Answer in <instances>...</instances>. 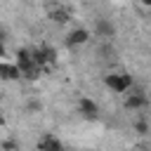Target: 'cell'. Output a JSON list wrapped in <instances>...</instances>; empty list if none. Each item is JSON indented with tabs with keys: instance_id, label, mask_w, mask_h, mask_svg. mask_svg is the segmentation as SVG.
Returning <instances> with one entry per match:
<instances>
[{
	"instance_id": "obj_7",
	"label": "cell",
	"mask_w": 151,
	"mask_h": 151,
	"mask_svg": "<svg viewBox=\"0 0 151 151\" xmlns=\"http://www.w3.org/2000/svg\"><path fill=\"white\" fill-rule=\"evenodd\" d=\"M146 101H149V99H146L144 94H137V92H134V94H125L123 106H125L127 111H137V109H144V106H146Z\"/></svg>"
},
{
	"instance_id": "obj_1",
	"label": "cell",
	"mask_w": 151,
	"mask_h": 151,
	"mask_svg": "<svg viewBox=\"0 0 151 151\" xmlns=\"http://www.w3.org/2000/svg\"><path fill=\"white\" fill-rule=\"evenodd\" d=\"M104 85H106L111 92H116V94H125V92L132 87V78H130L127 73H109V76L104 78Z\"/></svg>"
},
{
	"instance_id": "obj_9",
	"label": "cell",
	"mask_w": 151,
	"mask_h": 151,
	"mask_svg": "<svg viewBox=\"0 0 151 151\" xmlns=\"http://www.w3.org/2000/svg\"><path fill=\"white\" fill-rule=\"evenodd\" d=\"M38 149H42V151H59V149H64V144H61L57 137L45 134L42 139H38Z\"/></svg>"
},
{
	"instance_id": "obj_13",
	"label": "cell",
	"mask_w": 151,
	"mask_h": 151,
	"mask_svg": "<svg viewBox=\"0 0 151 151\" xmlns=\"http://www.w3.org/2000/svg\"><path fill=\"white\" fill-rule=\"evenodd\" d=\"M7 57V50H5V40H0V59Z\"/></svg>"
},
{
	"instance_id": "obj_6",
	"label": "cell",
	"mask_w": 151,
	"mask_h": 151,
	"mask_svg": "<svg viewBox=\"0 0 151 151\" xmlns=\"http://www.w3.org/2000/svg\"><path fill=\"white\" fill-rule=\"evenodd\" d=\"M94 33L99 35V38H113L116 35V26L109 21V19H97V24H94Z\"/></svg>"
},
{
	"instance_id": "obj_3",
	"label": "cell",
	"mask_w": 151,
	"mask_h": 151,
	"mask_svg": "<svg viewBox=\"0 0 151 151\" xmlns=\"http://www.w3.org/2000/svg\"><path fill=\"white\" fill-rule=\"evenodd\" d=\"M78 111H80L85 118H97L99 106H97L94 99H90V97H80V99H78Z\"/></svg>"
},
{
	"instance_id": "obj_12",
	"label": "cell",
	"mask_w": 151,
	"mask_h": 151,
	"mask_svg": "<svg viewBox=\"0 0 151 151\" xmlns=\"http://www.w3.org/2000/svg\"><path fill=\"white\" fill-rule=\"evenodd\" d=\"M2 149H17V142L7 139V142H2Z\"/></svg>"
},
{
	"instance_id": "obj_11",
	"label": "cell",
	"mask_w": 151,
	"mask_h": 151,
	"mask_svg": "<svg viewBox=\"0 0 151 151\" xmlns=\"http://www.w3.org/2000/svg\"><path fill=\"white\" fill-rule=\"evenodd\" d=\"M134 132H137V134H146V132H149V123H146V120H137V123H134Z\"/></svg>"
},
{
	"instance_id": "obj_5",
	"label": "cell",
	"mask_w": 151,
	"mask_h": 151,
	"mask_svg": "<svg viewBox=\"0 0 151 151\" xmlns=\"http://www.w3.org/2000/svg\"><path fill=\"white\" fill-rule=\"evenodd\" d=\"M0 78L2 80H17V78H21V71H19L17 64H9V61L0 59Z\"/></svg>"
},
{
	"instance_id": "obj_17",
	"label": "cell",
	"mask_w": 151,
	"mask_h": 151,
	"mask_svg": "<svg viewBox=\"0 0 151 151\" xmlns=\"http://www.w3.org/2000/svg\"><path fill=\"white\" fill-rule=\"evenodd\" d=\"M0 40H5V31L2 28H0Z\"/></svg>"
},
{
	"instance_id": "obj_10",
	"label": "cell",
	"mask_w": 151,
	"mask_h": 151,
	"mask_svg": "<svg viewBox=\"0 0 151 151\" xmlns=\"http://www.w3.org/2000/svg\"><path fill=\"white\" fill-rule=\"evenodd\" d=\"M50 17H52V21H57V24H66V21H68V14H66L64 9H57V12H52Z\"/></svg>"
},
{
	"instance_id": "obj_16",
	"label": "cell",
	"mask_w": 151,
	"mask_h": 151,
	"mask_svg": "<svg viewBox=\"0 0 151 151\" xmlns=\"http://www.w3.org/2000/svg\"><path fill=\"white\" fill-rule=\"evenodd\" d=\"M142 5H146V7H151V0H139Z\"/></svg>"
},
{
	"instance_id": "obj_15",
	"label": "cell",
	"mask_w": 151,
	"mask_h": 151,
	"mask_svg": "<svg viewBox=\"0 0 151 151\" xmlns=\"http://www.w3.org/2000/svg\"><path fill=\"white\" fill-rule=\"evenodd\" d=\"M0 127H5V116L0 113Z\"/></svg>"
},
{
	"instance_id": "obj_2",
	"label": "cell",
	"mask_w": 151,
	"mask_h": 151,
	"mask_svg": "<svg viewBox=\"0 0 151 151\" xmlns=\"http://www.w3.org/2000/svg\"><path fill=\"white\" fill-rule=\"evenodd\" d=\"M31 54H33V64H35V66H40V68L54 61V50H50V47H40V50H31Z\"/></svg>"
},
{
	"instance_id": "obj_4",
	"label": "cell",
	"mask_w": 151,
	"mask_h": 151,
	"mask_svg": "<svg viewBox=\"0 0 151 151\" xmlns=\"http://www.w3.org/2000/svg\"><path fill=\"white\" fill-rule=\"evenodd\" d=\"M90 40V31L87 28H83V26H78V28H73L71 33H68V38H66V42L71 45V47H78V45H85Z\"/></svg>"
},
{
	"instance_id": "obj_8",
	"label": "cell",
	"mask_w": 151,
	"mask_h": 151,
	"mask_svg": "<svg viewBox=\"0 0 151 151\" xmlns=\"http://www.w3.org/2000/svg\"><path fill=\"white\" fill-rule=\"evenodd\" d=\"M14 64L19 66V71H26L28 66H33V54H31V50H26V47L17 50V61H14Z\"/></svg>"
},
{
	"instance_id": "obj_14",
	"label": "cell",
	"mask_w": 151,
	"mask_h": 151,
	"mask_svg": "<svg viewBox=\"0 0 151 151\" xmlns=\"http://www.w3.org/2000/svg\"><path fill=\"white\" fill-rule=\"evenodd\" d=\"M28 109H31V111H40V101H31Z\"/></svg>"
}]
</instances>
